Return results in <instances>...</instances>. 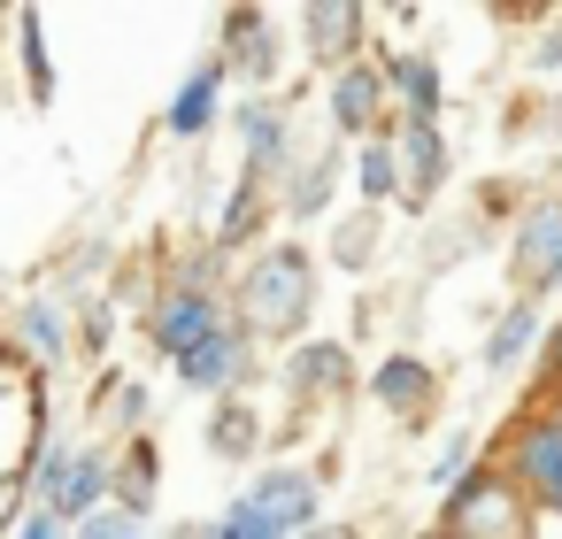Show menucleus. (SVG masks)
I'll use <instances>...</instances> for the list:
<instances>
[{"label":"nucleus","mask_w":562,"mask_h":539,"mask_svg":"<svg viewBox=\"0 0 562 539\" xmlns=\"http://www.w3.org/2000/svg\"><path fill=\"white\" fill-rule=\"evenodd\" d=\"M324 301V255L308 239H270L232 270V324L255 347H301Z\"/></svg>","instance_id":"obj_1"},{"label":"nucleus","mask_w":562,"mask_h":539,"mask_svg":"<svg viewBox=\"0 0 562 539\" xmlns=\"http://www.w3.org/2000/svg\"><path fill=\"white\" fill-rule=\"evenodd\" d=\"M216 524L232 539H301L324 524V478L316 462H262L247 470V485H232V501L216 508Z\"/></svg>","instance_id":"obj_2"},{"label":"nucleus","mask_w":562,"mask_h":539,"mask_svg":"<svg viewBox=\"0 0 562 539\" xmlns=\"http://www.w3.org/2000/svg\"><path fill=\"white\" fill-rule=\"evenodd\" d=\"M493 470L524 493L531 516H562V401H531V408L508 424Z\"/></svg>","instance_id":"obj_3"},{"label":"nucleus","mask_w":562,"mask_h":539,"mask_svg":"<svg viewBox=\"0 0 562 539\" xmlns=\"http://www.w3.org/2000/svg\"><path fill=\"white\" fill-rule=\"evenodd\" d=\"M524 524H531V508L493 470V454H477L462 470V485L447 501H431V531H454V539H524Z\"/></svg>","instance_id":"obj_4"},{"label":"nucleus","mask_w":562,"mask_h":539,"mask_svg":"<svg viewBox=\"0 0 562 539\" xmlns=\"http://www.w3.org/2000/svg\"><path fill=\"white\" fill-rule=\"evenodd\" d=\"M508 285L539 308L562 301V193H524L508 216Z\"/></svg>","instance_id":"obj_5"},{"label":"nucleus","mask_w":562,"mask_h":539,"mask_svg":"<svg viewBox=\"0 0 562 539\" xmlns=\"http://www.w3.org/2000/svg\"><path fill=\"white\" fill-rule=\"evenodd\" d=\"M232 324V293H201V285H155V301H147V316H139V339L155 347V362L162 370H178L201 339H216Z\"/></svg>","instance_id":"obj_6"},{"label":"nucleus","mask_w":562,"mask_h":539,"mask_svg":"<svg viewBox=\"0 0 562 539\" xmlns=\"http://www.w3.org/2000/svg\"><path fill=\"white\" fill-rule=\"evenodd\" d=\"M0 355L16 370H32L40 385H55V370L78 362V324H70V301L63 293H24L0 324Z\"/></svg>","instance_id":"obj_7"},{"label":"nucleus","mask_w":562,"mask_h":539,"mask_svg":"<svg viewBox=\"0 0 562 539\" xmlns=\"http://www.w3.org/2000/svg\"><path fill=\"white\" fill-rule=\"evenodd\" d=\"M216 32H224L216 55H224L232 86H247V93H278V86H285V70H293V32H285L278 9H224Z\"/></svg>","instance_id":"obj_8"},{"label":"nucleus","mask_w":562,"mask_h":539,"mask_svg":"<svg viewBox=\"0 0 562 539\" xmlns=\"http://www.w3.org/2000/svg\"><path fill=\"white\" fill-rule=\"evenodd\" d=\"M293 32V63L316 70V78H339L347 63H362V40L378 32V16L362 9V0H308V9L285 16Z\"/></svg>","instance_id":"obj_9"},{"label":"nucleus","mask_w":562,"mask_h":539,"mask_svg":"<svg viewBox=\"0 0 562 539\" xmlns=\"http://www.w3.org/2000/svg\"><path fill=\"white\" fill-rule=\"evenodd\" d=\"M270 385L285 393L293 416H308V408H324V401L362 393V362H355L347 339H316V332H308L301 347H285V355L270 362Z\"/></svg>","instance_id":"obj_10"},{"label":"nucleus","mask_w":562,"mask_h":539,"mask_svg":"<svg viewBox=\"0 0 562 539\" xmlns=\"http://www.w3.org/2000/svg\"><path fill=\"white\" fill-rule=\"evenodd\" d=\"M224 132L239 139V170H247V178H270V186H278V170H285L293 147H301V116H293L285 93H239L232 116H224Z\"/></svg>","instance_id":"obj_11"},{"label":"nucleus","mask_w":562,"mask_h":539,"mask_svg":"<svg viewBox=\"0 0 562 539\" xmlns=\"http://www.w3.org/2000/svg\"><path fill=\"white\" fill-rule=\"evenodd\" d=\"M347 155H355V147H339L331 132H324L316 147L301 139L293 162L278 170V216H285V224H324V216L339 209V193H347Z\"/></svg>","instance_id":"obj_12"},{"label":"nucleus","mask_w":562,"mask_h":539,"mask_svg":"<svg viewBox=\"0 0 562 539\" xmlns=\"http://www.w3.org/2000/svg\"><path fill=\"white\" fill-rule=\"evenodd\" d=\"M55 431V408H47V385L32 370H16L9 355H0V493L24 485V462L32 447Z\"/></svg>","instance_id":"obj_13"},{"label":"nucleus","mask_w":562,"mask_h":539,"mask_svg":"<svg viewBox=\"0 0 562 539\" xmlns=\"http://www.w3.org/2000/svg\"><path fill=\"white\" fill-rule=\"evenodd\" d=\"M224 116H232V70H224V55H201L178 78V93L162 101V139L170 147H209L224 132Z\"/></svg>","instance_id":"obj_14"},{"label":"nucleus","mask_w":562,"mask_h":539,"mask_svg":"<svg viewBox=\"0 0 562 539\" xmlns=\"http://www.w3.org/2000/svg\"><path fill=\"white\" fill-rule=\"evenodd\" d=\"M170 378H178V393H193V401L216 408V401H232V393H255V378H262V347H255L239 324H224V332L201 339Z\"/></svg>","instance_id":"obj_15"},{"label":"nucleus","mask_w":562,"mask_h":539,"mask_svg":"<svg viewBox=\"0 0 562 539\" xmlns=\"http://www.w3.org/2000/svg\"><path fill=\"white\" fill-rule=\"evenodd\" d=\"M362 393H370V408H385L393 424L424 431V424H431V408L447 401V378H439V362H424L416 347H393V355H378V362H370Z\"/></svg>","instance_id":"obj_16"},{"label":"nucleus","mask_w":562,"mask_h":539,"mask_svg":"<svg viewBox=\"0 0 562 539\" xmlns=\"http://www.w3.org/2000/svg\"><path fill=\"white\" fill-rule=\"evenodd\" d=\"M324 132L339 147H362L378 132H393V101H385V78H378V55L347 63L339 78H324Z\"/></svg>","instance_id":"obj_17"},{"label":"nucleus","mask_w":562,"mask_h":539,"mask_svg":"<svg viewBox=\"0 0 562 539\" xmlns=\"http://www.w3.org/2000/svg\"><path fill=\"white\" fill-rule=\"evenodd\" d=\"M378 78H385V101L401 124H447V70L431 47H416V40L378 47Z\"/></svg>","instance_id":"obj_18"},{"label":"nucleus","mask_w":562,"mask_h":539,"mask_svg":"<svg viewBox=\"0 0 562 539\" xmlns=\"http://www.w3.org/2000/svg\"><path fill=\"white\" fill-rule=\"evenodd\" d=\"M393 155H401V209H408V216H431V201L454 186L447 124H401V116H393Z\"/></svg>","instance_id":"obj_19"},{"label":"nucleus","mask_w":562,"mask_h":539,"mask_svg":"<svg viewBox=\"0 0 562 539\" xmlns=\"http://www.w3.org/2000/svg\"><path fill=\"white\" fill-rule=\"evenodd\" d=\"M270 224H278V186H270V178L232 170L224 209H216V224H209V247H216L224 262H247L255 247H270Z\"/></svg>","instance_id":"obj_20"},{"label":"nucleus","mask_w":562,"mask_h":539,"mask_svg":"<svg viewBox=\"0 0 562 539\" xmlns=\"http://www.w3.org/2000/svg\"><path fill=\"white\" fill-rule=\"evenodd\" d=\"M539 339H547V308H539V301H524V293H508V301L485 316L477 378H485V385H493V378H516L524 362H539Z\"/></svg>","instance_id":"obj_21"},{"label":"nucleus","mask_w":562,"mask_h":539,"mask_svg":"<svg viewBox=\"0 0 562 539\" xmlns=\"http://www.w3.org/2000/svg\"><path fill=\"white\" fill-rule=\"evenodd\" d=\"M201 447H209V462H224V470H262V454H270V416L255 408V393L216 401L209 424H201Z\"/></svg>","instance_id":"obj_22"},{"label":"nucleus","mask_w":562,"mask_h":539,"mask_svg":"<svg viewBox=\"0 0 562 539\" xmlns=\"http://www.w3.org/2000/svg\"><path fill=\"white\" fill-rule=\"evenodd\" d=\"M116 501V447L109 439H78V454H70V470H63V493L47 501L63 524H86V516H101Z\"/></svg>","instance_id":"obj_23"},{"label":"nucleus","mask_w":562,"mask_h":539,"mask_svg":"<svg viewBox=\"0 0 562 539\" xmlns=\"http://www.w3.org/2000/svg\"><path fill=\"white\" fill-rule=\"evenodd\" d=\"M147 416H155L147 378H124V370H101V378H93V424H101V439H109V447L139 439V431H147Z\"/></svg>","instance_id":"obj_24"},{"label":"nucleus","mask_w":562,"mask_h":539,"mask_svg":"<svg viewBox=\"0 0 562 539\" xmlns=\"http://www.w3.org/2000/svg\"><path fill=\"white\" fill-rule=\"evenodd\" d=\"M116 508L155 524V508H162V447H155V431L116 447Z\"/></svg>","instance_id":"obj_25"},{"label":"nucleus","mask_w":562,"mask_h":539,"mask_svg":"<svg viewBox=\"0 0 562 539\" xmlns=\"http://www.w3.org/2000/svg\"><path fill=\"white\" fill-rule=\"evenodd\" d=\"M347 193H355V209H401V155H393V132H378V139H362V147L347 155Z\"/></svg>","instance_id":"obj_26"},{"label":"nucleus","mask_w":562,"mask_h":539,"mask_svg":"<svg viewBox=\"0 0 562 539\" xmlns=\"http://www.w3.org/2000/svg\"><path fill=\"white\" fill-rule=\"evenodd\" d=\"M378 255H385V209H347L331 224V239H324V262L347 270V278H370Z\"/></svg>","instance_id":"obj_27"},{"label":"nucleus","mask_w":562,"mask_h":539,"mask_svg":"<svg viewBox=\"0 0 562 539\" xmlns=\"http://www.w3.org/2000/svg\"><path fill=\"white\" fill-rule=\"evenodd\" d=\"M9 32H16V47H24V55H16V63H24V101H32V109H47V101H55V63H47V24H40L32 9H16V16H9Z\"/></svg>","instance_id":"obj_28"},{"label":"nucleus","mask_w":562,"mask_h":539,"mask_svg":"<svg viewBox=\"0 0 562 539\" xmlns=\"http://www.w3.org/2000/svg\"><path fill=\"white\" fill-rule=\"evenodd\" d=\"M477 454H485V439H477L470 424H462V431H447V439L431 447V462H424V493H431V501H447V493L462 485V470H470Z\"/></svg>","instance_id":"obj_29"},{"label":"nucleus","mask_w":562,"mask_h":539,"mask_svg":"<svg viewBox=\"0 0 562 539\" xmlns=\"http://www.w3.org/2000/svg\"><path fill=\"white\" fill-rule=\"evenodd\" d=\"M70 324H78V355L101 362L109 339H116V301H109L101 285H86V293H70Z\"/></svg>","instance_id":"obj_30"},{"label":"nucleus","mask_w":562,"mask_h":539,"mask_svg":"<svg viewBox=\"0 0 562 539\" xmlns=\"http://www.w3.org/2000/svg\"><path fill=\"white\" fill-rule=\"evenodd\" d=\"M424 232H431V239H424V270H454L462 255L485 247V216H462V224H431V216H424Z\"/></svg>","instance_id":"obj_31"},{"label":"nucleus","mask_w":562,"mask_h":539,"mask_svg":"<svg viewBox=\"0 0 562 539\" xmlns=\"http://www.w3.org/2000/svg\"><path fill=\"white\" fill-rule=\"evenodd\" d=\"M524 78H531V86H562V16H547V24L524 40Z\"/></svg>","instance_id":"obj_32"},{"label":"nucleus","mask_w":562,"mask_h":539,"mask_svg":"<svg viewBox=\"0 0 562 539\" xmlns=\"http://www.w3.org/2000/svg\"><path fill=\"white\" fill-rule=\"evenodd\" d=\"M70 539H155V524H139V516H124V508L109 501L101 516H86V524H70Z\"/></svg>","instance_id":"obj_33"},{"label":"nucleus","mask_w":562,"mask_h":539,"mask_svg":"<svg viewBox=\"0 0 562 539\" xmlns=\"http://www.w3.org/2000/svg\"><path fill=\"white\" fill-rule=\"evenodd\" d=\"M562 393V308L547 316V339H539V401Z\"/></svg>","instance_id":"obj_34"},{"label":"nucleus","mask_w":562,"mask_h":539,"mask_svg":"<svg viewBox=\"0 0 562 539\" xmlns=\"http://www.w3.org/2000/svg\"><path fill=\"white\" fill-rule=\"evenodd\" d=\"M16 539H70V524H63L55 508H24V524H16Z\"/></svg>","instance_id":"obj_35"},{"label":"nucleus","mask_w":562,"mask_h":539,"mask_svg":"<svg viewBox=\"0 0 562 539\" xmlns=\"http://www.w3.org/2000/svg\"><path fill=\"white\" fill-rule=\"evenodd\" d=\"M162 539H232V531H224L216 516H186V524H170Z\"/></svg>","instance_id":"obj_36"},{"label":"nucleus","mask_w":562,"mask_h":539,"mask_svg":"<svg viewBox=\"0 0 562 539\" xmlns=\"http://www.w3.org/2000/svg\"><path fill=\"white\" fill-rule=\"evenodd\" d=\"M301 539H370V531H362V524H331V516H324V524H316V531H301Z\"/></svg>","instance_id":"obj_37"},{"label":"nucleus","mask_w":562,"mask_h":539,"mask_svg":"<svg viewBox=\"0 0 562 539\" xmlns=\"http://www.w3.org/2000/svg\"><path fill=\"white\" fill-rule=\"evenodd\" d=\"M378 24H385V32H416V24H424V9H385Z\"/></svg>","instance_id":"obj_38"},{"label":"nucleus","mask_w":562,"mask_h":539,"mask_svg":"<svg viewBox=\"0 0 562 539\" xmlns=\"http://www.w3.org/2000/svg\"><path fill=\"white\" fill-rule=\"evenodd\" d=\"M524 539H562V516H531V524H524Z\"/></svg>","instance_id":"obj_39"},{"label":"nucleus","mask_w":562,"mask_h":539,"mask_svg":"<svg viewBox=\"0 0 562 539\" xmlns=\"http://www.w3.org/2000/svg\"><path fill=\"white\" fill-rule=\"evenodd\" d=\"M416 539H454V531H416Z\"/></svg>","instance_id":"obj_40"},{"label":"nucleus","mask_w":562,"mask_h":539,"mask_svg":"<svg viewBox=\"0 0 562 539\" xmlns=\"http://www.w3.org/2000/svg\"><path fill=\"white\" fill-rule=\"evenodd\" d=\"M554 101H562V86H554Z\"/></svg>","instance_id":"obj_41"}]
</instances>
